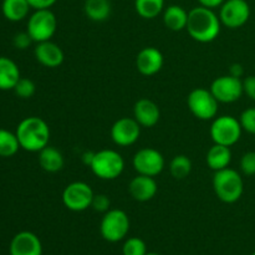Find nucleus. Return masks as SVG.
Listing matches in <instances>:
<instances>
[{
	"label": "nucleus",
	"instance_id": "7c9ffc66",
	"mask_svg": "<svg viewBox=\"0 0 255 255\" xmlns=\"http://www.w3.org/2000/svg\"><path fill=\"white\" fill-rule=\"evenodd\" d=\"M241 171L246 176H255V152H247L242 156Z\"/></svg>",
	"mask_w": 255,
	"mask_h": 255
},
{
	"label": "nucleus",
	"instance_id": "c85d7f7f",
	"mask_svg": "<svg viewBox=\"0 0 255 255\" xmlns=\"http://www.w3.org/2000/svg\"><path fill=\"white\" fill-rule=\"evenodd\" d=\"M35 91H36V86H35L34 81L26 79V77H20L14 87V92L20 99H30L34 96Z\"/></svg>",
	"mask_w": 255,
	"mask_h": 255
},
{
	"label": "nucleus",
	"instance_id": "4c0bfd02",
	"mask_svg": "<svg viewBox=\"0 0 255 255\" xmlns=\"http://www.w3.org/2000/svg\"><path fill=\"white\" fill-rule=\"evenodd\" d=\"M146 255H159V254H157V253H147Z\"/></svg>",
	"mask_w": 255,
	"mask_h": 255
},
{
	"label": "nucleus",
	"instance_id": "0eeeda50",
	"mask_svg": "<svg viewBox=\"0 0 255 255\" xmlns=\"http://www.w3.org/2000/svg\"><path fill=\"white\" fill-rule=\"evenodd\" d=\"M242 131L243 128H242V125L238 119L229 116V115H224V116L216 117L213 120L209 133H211L214 143L231 147L241 139Z\"/></svg>",
	"mask_w": 255,
	"mask_h": 255
},
{
	"label": "nucleus",
	"instance_id": "e433bc0d",
	"mask_svg": "<svg viewBox=\"0 0 255 255\" xmlns=\"http://www.w3.org/2000/svg\"><path fill=\"white\" fill-rule=\"evenodd\" d=\"M243 74L244 70L241 64H233L231 66V69H229V75H232V76L234 77H238V79H241V77L243 76Z\"/></svg>",
	"mask_w": 255,
	"mask_h": 255
},
{
	"label": "nucleus",
	"instance_id": "412c9836",
	"mask_svg": "<svg viewBox=\"0 0 255 255\" xmlns=\"http://www.w3.org/2000/svg\"><path fill=\"white\" fill-rule=\"evenodd\" d=\"M39 164L44 171L56 173L64 168V156L59 149L47 144L39 152Z\"/></svg>",
	"mask_w": 255,
	"mask_h": 255
},
{
	"label": "nucleus",
	"instance_id": "423d86ee",
	"mask_svg": "<svg viewBox=\"0 0 255 255\" xmlns=\"http://www.w3.org/2000/svg\"><path fill=\"white\" fill-rule=\"evenodd\" d=\"M57 29V20L50 9L35 10L27 20L26 31L34 42L47 41Z\"/></svg>",
	"mask_w": 255,
	"mask_h": 255
},
{
	"label": "nucleus",
	"instance_id": "aec40b11",
	"mask_svg": "<svg viewBox=\"0 0 255 255\" xmlns=\"http://www.w3.org/2000/svg\"><path fill=\"white\" fill-rule=\"evenodd\" d=\"M207 164L214 172L227 168L232 161L231 147L214 143L207 152Z\"/></svg>",
	"mask_w": 255,
	"mask_h": 255
},
{
	"label": "nucleus",
	"instance_id": "2f4dec72",
	"mask_svg": "<svg viewBox=\"0 0 255 255\" xmlns=\"http://www.w3.org/2000/svg\"><path fill=\"white\" fill-rule=\"evenodd\" d=\"M91 208L100 213H106L110 211V199L106 194H95L92 199Z\"/></svg>",
	"mask_w": 255,
	"mask_h": 255
},
{
	"label": "nucleus",
	"instance_id": "72a5a7b5",
	"mask_svg": "<svg viewBox=\"0 0 255 255\" xmlns=\"http://www.w3.org/2000/svg\"><path fill=\"white\" fill-rule=\"evenodd\" d=\"M244 94L255 101V76H248L243 80Z\"/></svg>",
	"mask_w": 255,
	"mask_h": 255
},
{
	"label": "nucleus",
	"instance_id": "f3484780",
	"mask_svg": "<svg viewBox=\"0 0 255 255\" xmlns=\"http://www.w3.org/2000/svg\"><path fill=\"white\" fill-rule=\"evenodd\" d=\"M161 117V111L156 102L148 99H141L133 106V119L141 127L151 128L156 126Z\"/></svg>",
	"mask_w": 255,
	"mask_h": 255
},
{
	"label": "nucleus",
	"instance_id": "c756f323",
	"mask_svg": "<svg viewBox=\"0 0 255 255\" xmlns=\"http://www.w3.org/2000/svg\"><path fill=\"white\" fill-rule=\"evenodd\" d=\"M239 122H241L242 128L244 131L255 134V107L244 110L239 117Z\"/></svg>",
	"mask_w": 255,
	"mask_h": 255
},
{
	"label": "nucleus",
	"instance_id": "9d476101",
	"mask_svg": "<svg viewBox=\"0 0 255 255\" xmlns=\"http://www.w3.org/2000/svg\"><path fill=\"white\" fill-rule=\"evenodd\" d=\"M211 92L216 97L217 101L222 104H233L238 101L244 94L243 81L232 75L219 76L212 82Z\"/></svg>",
	"mask_w": 255,
	"mask_h": 255
},
{
	"label": "nucleus",
	"instance_id": "473e14b6",
	"mask_svg": "<svg viewBox=\"0 0 255 255\" xmlns=\"http://www.w3.org/2000/svg\"><path fill=\"white\" fill-rule=\"evenodd\" d=\"M31 42L32 39L30 37V35L27 34V31L17 32L14 36V39H12V44H14V46L19 50L27 49V47L31 45Z\"/></svg>",
	"mask_w": 255,
	"mask_h": 255
},
{
	"label": "nucleus",
	"instance_id": "a211bd4d",
	"mask_svg": "<svg viewBox=\"0 0 255 255\" xmlns=\"http://www.w3.org/2000/svg\"><path fill=\"white\" fill-rule=\"evenodd\" d=\"M157 182L154 177L138 174L128 184V192L132 198L137 202H148L156 196Z\"/></svg>",
	"mask_w": 255,
	"mask_h": 255
},
{
	"label": "nucleus",
	"instance_id": "f8f14e48",
	"mask_svg": "<svg viewBox=\"0 0 255 255\" xmlns=\"http://www.w3.org/2000/svg\"><path fill=\"white\" fill-rule=\"evenodd\" d=\"M134 171L143 176L156 177L163 171L164 158L161 152L154 148H142L137 152L132 159Z\"/></svg>",
	"mask_w": 255,
	"mask_h": 255
},
{
	"label": "nucleus",
	"instance_id": "f03ea898",
	"mask_svg": "<svg viewBox=\"0 0 255 255\" xmlns=\"http://www.w3.org/2000/svg\"><path fill=\"white\" fill-rule=\"evenodd\" d=\"M15 133L19 139L20 148L27 152H40L49 144V125L40 117L30 116L24 119L17 125Z\"/></svg>",
	"mask_w": 255,
	"mask_h": 255
},
{
	"label": "nucleus",
	"instance_id": "b1692460",
	"mask_svg": "<svg viewBox=\"0 0 255 255\" xmlns=\"http://www.w3.org/2000/svg\"><path fill=\"white\" fill-rule=\"evenodd\" d=\"M84 11L92 21H105L111 14V2L110 0H85Z\"/></svg>",
	"mask_w": 255,
	"mask_h": 255
},
{
	"label": "nucleus",
	"instance_id": "58836bf2",
	"mask_svg": "<svg viewBox=\"0 0 255 255\" xmlns=\"http://www.w3.org/2000/svg\"><path fill=\"white\" fill-rule=\"evenodd\" d=\"M252 255H255V252H254V253H253V254H252Z\"/></svg>",
	"mask_w": 255,
	"mask_h": 255
},
{
	"label": "nucleus",
	"instance_id": "bb28decb",
	"mask_svg": "<svg viewBox=\"0 0 255 255\" xmlns=\"http://www.w3.org/2000/svg\"><path fill=\"white\" fill-rule=\"evenodd\" d=\"M169 172L176 179H184L192 172V161L186 154H177L169 163Z\"/></svg>",
	"mask_w": 255,
	"mask_h": 255
},
{
	"label": "nucleus",
	"instance_id": "dca6fc26",
	"mask_svg": "<svg viewBox=\"0 0 255 255\" xmlns=\"http://www.w3.org/2000/svg\"><path fill=\"white\" fill-rule=\"evenodd\" d=\"M34 55L39 64L45 67H50V69L59 67L65 59L61 47L50 40L37 42L34 49Z\"/></svg>",
	"mask_w": 255,
	"mask_h": 255
},
{
	"label": "nucleus",
	"instance_id": "4be33fe9",
	"mask_svg": "<svg viewBox=\"0 0 255 255\" xmlns=\"http://www.w3.org/2000/svg\"><path fill=\"white\" fill-rule=\"evenodd\" d=\"M163 22L172 31H182L187 27L188 12L179 5H169L163 11Z\"/></svg>",
	"mask_w": 255,
	"mask_h": 255
},
{
	"label": "nucleus",
	"instance_id": "6ab92c4d",
	"mask_svg": "<svg viewBox=\"0 0 255 255\" xmlns=\"http://www.w3.org/2000/svg\"><path fill=\"white\" fill-rule=\"evenodd\" d=\"M20 77L21 76L17 65L9 57L0 56V90H14Z\"/></svg>",
	"mask_w": 255,
	"mask_h": 255
},
{
	"label": "nucleus",
	"instance_id": "cd10ccee",
	"mask_svg": "<svg viewBox=\"0 0 255 255\" xmlns=\"http://www.w3.org/2000/svg\"><path fill=\"white\" fill-rule=\"evenodd\" d=\"M147 252L146 243L141 238L132 237L126 239L122 247V254L124 255H146Z\"/></svg>",
	"mask_w": 255,
	"mask_h": 255
},
{
	"label": "nucleus",
	"instance_id": "4468645a",
	"mask_svg": "<svg viewBox=\"0 0 255 255\" xmlns=\"http://www.w3.org/2000/svg\"><path fill=\"white\" fill-rule=\"evenodd\" d=\"M10 255H42L41 241L32 232H20L10 242Z\"/></svg>",
	"mask_w": 255,
	"mask_h": 255
},
{
	"label": "nucleus",
	"instance_id": "6e6552de",
	"mask_svg": "<svg viewBox=\"0 0 255 255\" xmlns=\"http://www.w3.org/2000/svg\"><path fill=\"white\" fill-rule=\"evenodd\" d=\"M218 104L219 102L213 96L211 90L202 89V87L192 90L187 97L189 111L194 117L202 121L216 119L218 114Z\"/></svg>",
	"mask_w": 255,
	"mask_h": 255
},
{
	"label": "nucleus",
	"instance_id": "f704fd0d",
	"mask_svg": "<svg viewBox=\"0 0 255 255\" xmlns=\"http://www.w3.org/2000/svg\"><path fill=\"white\" fill-rule=\"evenodd\" d=\"M30 6L35 10L40 9H50L57 0H27Z\"/></svg>",
	"mask_w": 255,
	"mask_h": 255
},
{
	"label": "nucleus",
	"instance_id": "1a4fd4ad",
	"mask_svg": "<svg viewBox=\"0 0 255 255\" xmlns=\"http://www.w3.org/2000/svg\"><path fill=\"white\" fill-rule=\"evenodd\" d=\"M94 191L85 182H72L62 192V203L69 211L84 212L91 207Z\"/></svg>",
	"mask_w": 255,
	"mask_h": 255
},
{
	"label": "nucleus",
	"instance_id": "5701e85b",
	"mask_svg": "<svg viewBox=\"0 0 255 255\" xmlns=\"http://www.w3.org/2000/svg\"><path fill=\"white\" fill-rule=\"evenodd\" d=\"M30 7L27 0H2L1 11L9 21L17 22L27 16Z\"/></svg>",
	"mask_w": 255,
	"mask_h": 255
},
{
	"label": "nucleus",
	"instance_id": "7ed1b4c3",
	"mask_svg": "<svg viewBox=\"0 0 255 255\" xmlns=\"http://www.w3.org/2000/svg\"><path fill=\"white\" fill-rule=\"evenodd\" d=\"M213 189L216 196L224 203H236L244 192V182L241 174L229 167L217 171L213 176Z\"/></svg>",
	"mask_w": 255,
	"mask_h": 255
},
{
	"label": "nucleus",
	"instance_id": "393cba45",
	"mask_svg": "<svg viewBox=\"0 0 255 255\" xmlns=\"http://www.w3.org/2000/svg\"><path fill=\"white\" fill-rule=\"evenodd\" d=\"M164 7V0H134L136 12L143 19H154Z\"/></svg>",
	"mask_w": 255,
	"mask_h": 255
},
{
	"label": "nucleus",
	"instance_id": "9b49d317",
	"mask_svg": "<svg viewBox=\"0 0 255 255\" xmlns=\"http://www.w3.org/2000/svg\"><path fill=\"white\" fill-rule=\"evenodd\" d=\"M251 17V6L246 0H226L222 4L219 19L229 29L242 27Z\"/></svg>",
	"mask_w": 255,
	"mask_h": 255
},
{
	"label": "nucleus",
	"instance_id": "39448f33",
	"mask_svg": "<svg viewBox=\"0 0 255 255\" xmlns=\"http://www.w3.org/2000/svg\"><path fill=\"white\" fill-rule=\"evenodd\" d=\"M129 231V218L121 209H110L104 214L100 224V233L105 241L117 243L124 241Z\"/></svg>",
	"mask_w": 255,
	"mask_h": 255
},
{
	"label": "nucleus",
	"instance_id": "c9c22d12",
	"mask_svg": "<svg viewBox=\"0 0 255 255\" xmlns=\"http://www.w3.org/2000/svg\"><path fill=\"white\" fill-rule=\"evenodd\" d=\"M198 1H199V4H201V6L209 7V9H214V7L222 6V4H223L226 0H198Z\"/></svg>",
	"mask_w": 255,
	"mask_h": 255
},
{
	"label": "nucleus",
	"instance_id": "a878e982",
	"mask_svg": "<svg viewBox=\"0 0 255 255\" xmlns=\"http://www.w3.org/2000/svg\"><path fill=\"white\" fill-rule=\"evenodd\" d=\"M20 143L17 139L16 133L7 131V129L0 128V157H12L19 151Z\"/></svg>",
	"mask_w": 255,
	"mask_h": 255
},
{
	"label": "nucleus",
	"instance_id": "ddd939ff",
	"mask_svg": "<svg viewBox=\"0 0 255 255\" xmlns=\"http://www.w3.org/2000/svg\"><path fill=\"white\" fill-rule=\"evenodd\" d=\"M141 134V126L131 117L119 119L111 127V138L117 146L127 147L136 143Z\"/></svg>",
	"mask_w": 255,
	"mask_h": 255
},
{
	"label": "nucleus",
	"instance_id": "2eb2a0df",
	"mask_svg": "<svg viewBox=\"0 0 255 255\" xmlns=\"http://www.w3.org/2000/svg\"><path fill=\"white\" fill-rule=\"evenodd\" d=\"M163 55L153 46L143 47L136 57V67L143 76H153L163 67Z\"/></svg>",
	"mask_w": 255,
	"mask_h": 255
},
{
	"label": "nucleus",
	"instance_id": "20e7f679",
	"mask_svg": "<svg viewBox=\"0 0 255 255\" xmlns=\"http://www.w3.org/2000/svg\"><path fill=\"white\" fill-rule=\"evenodd\" d=\"M90 167L92 173L100 179L112 181L122 174L125 169V161L121 154L114 149H101L94 153Z\"/></svg>",
	"mask_w": 255,
	"mask_h": 255
},
{
	"label": "nucleus",
	"instance_id": "f257e3e1",
	"mask_svg": "<svg viewBox=\"0 0 255 255\" xmlns=\"http://www.w3.org/2000/svg\"><path fill=\"white\" fill-rule=\"evenodd\" d=\"M221 19L213 9L198 6L188 12L186 29L192 39L207 44L218 37L221 32Z\"/></svg>",
	"mask_w": 255,
	"mask_h": 255
}]
</instances>
